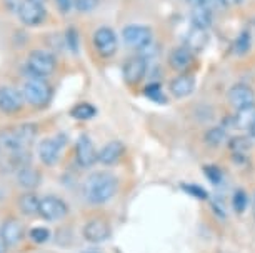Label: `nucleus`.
<instances>
[{"instance_id": "3", "label": "nucleus", "mask_w": 255, "mask_h": 253, "mask_svg": "<svg viewBox=\"0 0 255 253\" xmlns=\"http://www.w3.org/2000/svg\"><path fill=\"white\" fill-rule=\"evenodd\" d=\"M57 69V59L50 50H32L27 59V70L32 77H50Z\"/></svg>"}, {"instance_id": "23", "label": "nucleus", "mask_w": 255, "mask_h": 253, "mask_svg": "<svg viewBox=\"0 0 255 253\" xmlns=\"http://www.w3.org/2000/svg\"><path fill=\"white\" fill-rule=\"evenodd\" d=\"M18 210L23 215H38V208H40V198L35 193L28 192L18 197Z\"/></svg>"}, {"instance_id": "22", "label": "nucleus", "mask_w": 255, "mask_h": 253, "mask_svg": "<svg viewBox=\"0 0 255 253\" xmlns=\"http://www.w3.org/2000/svg\"><path fill=\"white\" fill-rule=\"evenodd\" d=\"M190 22L194 27L209 30V28L212 27V23H214V12L207 10V8H204V7H192Z\"/></svg>"}, {"instance_id": "38", "label": "nucleus", "mask_w": 255, "mask_h": 253, "mask_svg": "<svg viewBox=\"0 0 255 253\" xmlns=\"http://www.w3.org/2000/svg\"><path fill=\"white\" fill-rule=\"evenodd\" d=\"M240 2H242V0H225L227 5H230V3H235V5H237V3H240Z\"/></svg>"}, {"instance_id": "18", "label": "nucleus", "mask_w": 255, "mask_h": 253, "mask_svg": "<svg viewBox=\"0 0 255 253\" xmlns=\"http://www.w3.org/2000/svg\"><path fill=\"white\" fill-rule=\"evenodd\" d=\"M209 42H210V33H209V30L192 25L189 28V32H187V35H185L184 45L195 54V52H202V50H204L205 47L209 45Z\"/></svg>"}, {"instance_id": "36", "label": "nucleus", "mask_w": 255, "mask_h": 253, "mask_svg": "<svg viewBox=\"0 0 255 253\" xmlns=\"http://www.w3.org/2000/svg\"><path fill=\"white\" fill-rule=\"evenodd\" d=\"M55 3L60 13H69L74 7V0H55Z\"/></svg>"}, {"instance_id": "21", "label": "nucleus", "mask_w": 255, "mask_h": 253, "mask_svg": "<svg viewBox=\"0 0 255 253\" xmlns=\"http://www.w3.org/2000/svg\"><path fill=\"white\" fill-rule=\"evenodd\" d=\"M232 122H234V127L239 128V130H250L255 123V103L249 105V107L239 108V110L235 112Z\"/></svg>"}, {"instance_id": "31", "label": "nucleus", "mask_w": 255, "mask_h": 253, "mask_svg": "<svg viewBox=\"0 0 255 253\" xmlns=\"http://www.w3.org/2000/svg\"><path fill=\"white\" fill-rule=\"evenodd\" d=\"M99 2L100 0H74V7H75L77 12L89 13V12H92L99 7Z\"/></svg>"}, {"instance_id": "33", "label": "nucleus", "mask_w": 255, "mask_h": 253, "mask_svg": "<svg viewBox=\"0 0 255 253\" xmlns=\"http://www.w3.org/2000/svg\"><path fill=\"white\" fill-rule=\"evenodd\" d=\"M250 49V33L249 32H242L235 40V52L237 54H245Z\"/></svg>"}, {"instance_id": "19", "label": "nucleus", "mask_w": 255, "mask_h": 253, "mask_svg": "<svg viewBox=\"0 0 255 253\" xmlns=\"http://www.w3.org/2000/svg\"><path fill=\"white\" fill-rule=\"evenodd\" d=\"M125 154V145L120 140H112L102 147L99 152V162L104 165H114L122 159Z\"/></svg>"}, {"instance_id": "9", "label": "nucleus", "mask_w": 255, "mask_h": 253, "mask_svg": "<svg viewBox=\"0 0 255 253\" xmlns=\"http://www.w3.org/2000/svg\"><path fill=\"white\" fill-rule=\"evenodd\" d=\"M69 213V205L65 200H62L55 195H49V197L40 198V208H38V215L47 222H57L67 217Z\"/></svg>"}, {"instance_id": "13", "label": "nucleus", "mask_w": 255, "mask_h": 253, "mask_svg": "<svg viewBox=\"0 0 255 253\" xmlns=\"http://www.w3.org/2000/svg\"><path fill=\"white\" fill-rule=\"evenodd\" d=\"M195 64V54L185 45H179L170 50L168 54V65L172 70L179 72V74H189L190 69Z\"/></svg>"}, {"instance_id": "14", "label": "nucleus", "mask_w": 255, "mask_h": 253, "mask_svg": "<svg viewBox=\"0 0 255 253\" xmlns=\"http://www.w3.org/2000/svg\"><path fill=\"white\" fill-rule=\"evenodd\" d=\"M23 93L18 92L15 87H8L2 85L0 87V112L13 115L23 107Z\"/></svg>"}, {"instance_id": "34", "label": "nucleus", "mask_w": 255, "mask_h": 253, "mask_svg": "<svg viewBox=\"0 0 255 253\" xmlns=\"http://www.w3.org/2000/svg\"><path fill=\"white\" fill-rule=\"evenodd\" d=\"M182 188L185 190L187 193L190 195V197H195V198H200V200H205L209 195H207V192L202 187H199V185H190V183H184L182 185Z\"/></svg>"}, {"instance_id": "40", "label": "nucleus", "mask_w": 255, "mask_h": 253, "mask_svg": "<svg viewBox=\"0 0 255 253\" xmlns=\"http://www.w3.org/2000/svg\"><path fill=\"white\" fill-rule=\"evenodd\" d=\"M254 215H255V198H254Z\"/></svg>"}, {"instance_id": "10", "label": "nucleus", "mask_w": 255, "mask_h": 253, "mask_svg": "<svg viewBox=\"0 0 255 253\" xmlns=\"http://www.w3.org/2000/svg\"><path fill=\"white\" fill-rule=\"evenodd\" d=\"M75 160L82 169H89V167H92L95 162H99V152L95 150L92 138L89 135H85V133H82V135L77 138Z\"/></svg>"}, {"instance_id": "27", "label": "nucleus", "mask_w": 255, "mask_h": 253, "mask_svg": "<svg viewBox=\"0 0 255 253\" xmlns=\"http://www.w3.org/2000/svg\"><path fill=\"white\" fill-rule=\"evenodd\" d=\"M252 147V140L249 137H234L229 138V149L234 155H244Z\"/></svg>"}, {"instance_id": "35", "label": "nucleus", "mask_w": 255, "mask_h": 253, "mask_svg": "<svg viewBox=\"0 0 255 253\" xmlns=\"http://www.w3.org/2000/svg\"><path fill=\"white\" fill-rule=\"evenodd\" d=\"M65 42H67V47H69L72 52L79 50V37H77V30H74V28L67 30V33H65Z\"/></svg>"}, {"instance_id": "37", "label": "nucleus", "mask_w": 255, "mask_h": 253, "mask_svg": "<svg viewBox=\"0 0 255 253\" xmlns=\"http://www.w3.org/2000/svg\"><path fill=\"white\" fill-rule=\"evenodd\" d=\"M82 253H102V250H97V248H89V250H85Z\"/></svg>"}, {"instance_id": "39", "label": "nucleus", "mask_w": 255, "mask_h": 253, "mask_svg": "<svg viewBox=\"0 0 255 253\" xmlns=\"http://www.w3.org/2000/svg\"><path fill=\"white\" fill-rule=\"evenodd\" d=\"M250 138H255V123H254V127L252 128H250Z\"/></svg>"}, {"instance_id": "1", "label": "nucleus", "mask_w": 255, "mask_h": 253, "mask_svg": "<svg viewBox=\"0 0 255 253\" xmlns=\"http://www.w3.org/2000/svg\"><path fill=\"white\" fill-rule=\"evenodd\" d=\"M119 182L117 176L110 171L99 170L90 173L84 182V195L90 203L102 205L107 203L117 193Z\"/></svg>"}, {"instance_id": "28", "label": "nucleus", "mask_w": 255, "mask_h": 253, "mask_svg": "<svg viewBox=\"0 0 255 253\" xmlns=\"http://www.w3.org/2000/svg\"><path fill=\"white\" fill-rule=\"evenodd\" d=\"M192 7H204L210 12H220L225 10L229 5L225 3V0H187Z\"/></svg>"}, {"instance_id": "6", "label": "nucleus", "mask_w": 255, "mask_h": 253, "mask_svg": "<svg viewBox=\"0 0 255 253\" xmlns=\"http://www.w3.org/2000/svg\"><path fill=\"white\" fill-rule=\"evenodd\" d=\"M94 47L97 50V54L104 59H110L117 54L119 49V40L115 32L110 27H99L97 30L94 32Z\"/></svg>"}, {"instance_id": "12", "label": "nucleus", "mask_w": 255, "mask_h": 253, "mask_svg": "<svg viewBox=\"0 0 255 253\" xmlns=\"http://www.w3.org/2000/svg\"><path fill=\"white\" fill-rule=\"evenodd\" d=\"M110 233H112V227L104 218H92L85 223L82 230V235L89 243H104L110 238Z\"/></svg>"}, {"instance_id": "29", "label": "nucleus", "mask_w": 255, "mask_h": 253, "mask_svg": "<svg viewBox=\"0 0 255 253\" xmlns=\"http://www.w3.org/2000/svg\"><path fill=\"white\" fill-rule=\"evenodd\" d=\"M232 205H234V210L237 213H244L245 208L249 205V198H247V193L244 190H237L234 193V198H232Z\"/></svg>"}, {"instance_id": "15", "label": "nucleus", "mask_w": 255, "mask_h": 253, "mask_svg": "<svg viewBox=\"0 0 255 253\" xmlns=\"http://www.w3.org/2000/svg\"><path fill=\"white\" fill-rule=\"evenodd\" d=\"M227 100L234 108L239 110V108L249 107V105L255 103V92L249 85L237 84V85H234V87H230V90L227 92Z\"/></svg>"}, {"instance_id": "17", "label": "nucleus", "mask_w": 255, "mask_h": 253, "mask_svg": "<svg viewBox=\"0 0 255 253\" xmlns=\"http://www.w3.org/2000/svg\"><path fill=\"white\" fill-rule=\"evenodd\" d=\"M0 237L3 238L7 247H15L23 238V225L17 218H7L0 228Z\"/></svg>"}, {"instance_id": "8", "label": "nucleus", "mask_w": 255, "mask_h": 253, "mask_svg": "<svg viewBox=\"0 0 255 253\" xmlns=\"http://www.w3.org/2000/svg\"><path fill=\"white\" fill-rule=\"evenodd\" d=\"M17 13L23 25L37 27L45 20L47 10L42 2H37V0H22L18 3Z\"/></svg>"}, {"instance_id": "24", "label": "nucleus", "mask_w": 255, "mask_h": 253, "mask_svg": "<svg viewBox=\"0 0 255 253\" xmlns=\"http://www.w3.org/2000/svg\"><path fill=\"white\" fill-rule=\"evenodd\" d=\"M204 140L210 147H220L225 142H229V133L224 127H212L205 132Z\"/></svg>"}, {"instance_id": "30", "label": "nucleus", "mask_w": 255, "mask_h": 253, "mask_svg": "<svg viewBox=\"0 0 255 253\" xmlns=\"http://www.w3.org/2000/svg\"><path fill=\"white\" fill-rule=\"evenodd\" d=\"M204 175L210 180V183H214V185H219L224 178L222 170H220L217 165H204Z\"/></svg>"}, {"instance_id": "26", "label": "nucleus", "mask_w": 255, "mask_h": 253, "mask_svg": "<svg viewBox=\"0 0 255 253\" xmlns=\"http://www.w3.org/2000/svg\"><path fill=\"white\" fill-rule=\"evenodd\" d=\"M143 95H145L150 102H155V103H165L167 102L165 92H163L160 84H148V85H145V87H143Z\"/></svg>"}, {"instance_id": "2", "label": "nucleus", "mask_w": 255, "mask_h": 253, "mask_svg": "<svg viewBox=\"0 0 255 253\" xmlns=\"http://www.w3.org/2000/svg\"><path fill=\"white\" fill-rule=\"evenodd\" d=\"M37 137V127L32 123H23L15 128L0 133V143L12 154H27Z\"/></svg>"}, {"instance_id": "32", "label": "nucleus", "mask_w": 255, "mask_h": 253, "mask_svg": "<svg viewBox=\"0 0 255 253\" xmlns=\"http://www.w3.org/2000/svg\"><path fill=\"white\" fill-rule=\"evenodd\" d=\"M28 237H30L32 242H35V243H45L50 238V232L44 227H35L30 230Z\"/></svg>"}, {"instance_id": "42", "label": "nucleus", "mask_w": 255, "mask_h": 253, "mask_svg": "<svg viewBox=\"0 0 255 253\" xmlns=\"http://www.w3.org/2000/svg\"><path fill=\"white\" fill-rule=\"evenodd\" d=\"M0 253H2V252H0Z\"/></svg>"}, {"instance_id": "4", "label": "nucleus", "mask_w": 255, "mask_h": 253, "mask_svg": "<svg viewBox=\"0 0 255 253\" xmlns=\"http://www.w3.org/2000/svg\"><path fill=\"white\" fill-rule=\"evenodd\" d=\"M23 98L33 107H45L52 98V87L44 79L30 77L23 84Z\"/></svg>"}, {"instance_id": "25", "label": "nucleus", "mask_w": 255, "mask_h": 253, "mask_svg": "<svg viewBox=\"0 0 255 253\" xmlns=\"http://www.w3.org/2000/svg\"><path fill=\"white\" fill-rule=\"evenodd\" d=\"M70 115L77 118V120H90V118L97 115V108L92 103H77L70 110Z\"/></svg>"}, {"instance_id": "7", "label": "nucleus", "mask_w": 255, "mask_h": 253, "mask_svg": "<svg viewBox=\"0 0 255 253\" xmlns=\"http://www.w3.org/2000/svg\"><path fill=\"white\" fill-rule=\"evenodd\" d=\"M148 70V60L143 55L130 57L122 65V77L127 85H138L145 79Z\"/></svg>"}, {"instance_id": "20", "label": "nucleus", "mask_w": 255, "mask_h": 253, "mask_svg": "<svg viewBox=\"0 0 255 253\" xmlns=\"http://www.w3.org/2000/svg\"><path fill=\"white\" fill-rule=\"evenodd\" d=\"M40 180H42V175L40 171L37 169H32V167H20L17 171V182L20 187L27 188V190H32V188H37L40 185Z\"/></svg>"}, {"instance_id": "5", "label": "nucleus", "mask_w": 255, "mask_h": 253, "mask_svg": "<svg viewBox=\"0 0 255 253\" xmlns=\"http://www.w3.org/2000/svg\"><path fill=\"white\" fill-rule=\"evenodd\" d=\"M122 39H124V44L127 45L128 49L145 50L147 47L152 45L153 33L150 27L140 25V23H130V25L124 27Z\"/></svg>"}, {"instance_id": "41", "label": "nucleus", "mask_w": 255, "mask_h": 253, "mask_svg": "<svg viewBox=\"0 0 255 253\" xmlns=\"http://www.w3.org/2000/svg\"><path fill=\"white\" fill-rule=\"evenodd\" d=\"M37 2H42V3H44V0H37Z\"/></svg>"}, {"instance_id": "16", "label": "nucleus", "mask_w": 255, "mask_h": 253, "mask_svg": "<svg viewBox=\"0 0 255 253\" xmlns=\"http://www.w3.org/2000/svg\"><path fill=\"white\" fill-rule=\"evenodd\" d=\"M197 80L192 74H179L168 84V92L175 98H185L194 93Z\"/></svg>"}, {"instance_id": "11", "label": "nucleus", "mask_w": 255, "mask_h": 253, "mask_svg": "<svg viewBox=\"0 0 255 253\" xmlns=\"http://www.w3.org/2000/svg\"><path fill=\"white\" fill-rule=\"evenodd\" d=\"M64 145H65V137L62 135H57L54 138H44V140L38 143V159L47 167L55 165Z\"/></svg>"}]
</instances>
